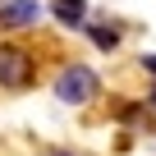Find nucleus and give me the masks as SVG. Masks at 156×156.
I'll return each mask as SVG.
<instances>
[{
	"label": "nucleus",
	"mask_w": 156,
	"mask_h": 156,
	"mask_svg": "<svg viewBox=\"0 0 156 156\" xmlns=\"http://www.w3.org/2000/svg\"><path fill=\"white\" fill-rule=\"evenodd\" d=\"M83 28H87V37H92L101 51H115V46H119V32H115V28H92V23H83Z\"/></svg>",
	"instance_id": "39448f33"
},
{
	"label": "nucleus",
	"mask_w": 156,
	"mask_h": 156,
	"mask_svg": "<svg viewBox=\"0 0 156 156\" xmlns=\"http://www.w3.org/2000/svg\"><path fill=\"white\" fill-rule=\"evenodd\" d=\"M51 14H55L60 23H69V28H83V19H87V0H55Z\"/></svg>",
	"instance_id": "20e7f679"
},
{
	"label": "nucleus",
	"mask_w": 156,
	"mask_h": 156,
	"mask_svg": "<svg viewBox=\"0 0 156 156\" xmlns=\"http://www.w3.org/2000/svg\"><path fill=\"white\" fill-rule=\"evenodd\" d=\"M142 69H147V73L156 78V51H151V55H142Z\"/></svg>",
	"instance_id": "423d86ee"
},
{
	"label": "nucleus",
	"mask_w": 156,
	"mask_h": 156,
	"mask_svg": "<svg viewBox=\"0 0 156 156\" xmlns=\"http://www.w3.org/2000/svg\"><path fill=\"white\" fill-rule=\"evenodd\" d=\"M37 19H41V0H5L0 5L5 28H37Z\"/></svg>",
	"instance_id": "7ed1b4c3"
},
{
	"label": "nucleus",
	"mask_w": 156,
	"mask_h": 156,
	"mask_svg": "<svg viewBox=\"0 0 156 156\" xmlns=\"http://www.w3.org/2000/svg\"><path fill=\"white\" fill-rule=\"evenodd\" d=\"M97 73L87 69V64H64L60 69V78H55V97L60 101H69V106H83V101H92L97 97Z\"/></svg>",
	"instance_id": "f257e3e1"
},
{
	"label": "nucleus",
	"mask_w": 156,
	"mask_h": 156,
	"mask_svg": "<svg viewBox=\"0 0 156 156\" xmlns=\"http://www.w3.org/2000/svg\"><path fill=\"white\" fill-rule=\"evenodd\" d=\"M32 69H37L32 51H23V46H0V87H9V92L28 87L32 83Z\"/></svg>",
	"instance_id": "f03ea898"
},
{
	"label": "nucleus",
	"mask_w": 156,
	"mask_h": 156,
	"mask_svg": "<svg viewBox=\"0 0 156 156\" xmlns=\"http://www.w3.org/2000/svg\"><path fill=\"white\" fill-rule=\"evenodd\" d=\"M51 156H73V151H51Z\"/></svg>",
	"instance_id": "0eeeda50"
}]
</instances>
